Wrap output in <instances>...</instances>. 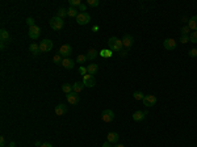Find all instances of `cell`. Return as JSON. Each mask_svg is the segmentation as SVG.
<instances>
[{
	"mask_svg": "<svg viewBox=\"0 0 197 147\" xmlns=\"http://www.w3.org/2000/svg\"><path fill=\"white\" fill-rule=\"evenodd\" d=\"M108 46H109V50L116 51V53H121L122 47H124L122 41H121V39H118L117 37H110L108 39Z\"/></svg>",
	"mask_w": 197,
	"mask_h": 147,
	"instance_id": "6da1fadb",
	"label": "cell"
},
{
	"mask_svg": "<svg viewBox=\"0 0 197 147\" xmlns=\"http://www.w3.org/2000/svg\"><path fill=\"white\" fill-rule=\"evenodd\" d=\"M49 22H50L51 29H54V30H61L62 28H63V25H65V21H63V18L57 17V16L51 17Z\"/></svg>",
	"mask_w": 197,
	"mask_h": 147,
	"instance_id": "7a4b0ae2",
	"label": "cell"
},
{
	"mask_svg": "<svg viewBox=\"0 0 197 147\" xmlns=\"http://www.w3.org/2000/svg\"><path fill=\"white\" fill-rule=\"evenodd\" d=\"M58 54L61 55L62 58H70L71 54H72V47H71V45H68V43H65V45H62L59 47Z\"/></svg>",
	"mask_w": 197,
	"mask_h": 147,
	"instance_id": "3957f363",
	"label": "cell"
},
{
	"mask_svg": "<svg viewBox=\"0 0 197 147\" xmlns=\"http://www.w3.org/2000/svg\"><path fill=\"white\" fill-rule=\"evenodd\" d=\"M91 21V15L88 12H83V13H79L76 17V22L79 25H87Z\"/></svg>",
	"mask_w": 197,
	"mask_h": 147,
	"instance_id": "277c9868",
	"label": "cell"
},
{
	"mask_svg": "<svg viewBox=\"0 0 197 147\" xmlns=\"http://www.w3.org/2000/svg\"><path fill=\"white\" fill-rule=\"evenodd\" d=\"M101 120H102V122H105V124H109V122H112V121L114 120V113H113V110H110V109L102 110V113H101Z\"/></svg>",
	"mask_w": 197,
	"mask_h": 147,
	"instance_id": "5b68a950",
	"label": "cell"
},
{
	"mask_svg": "<svg viewBox=\"0 0 197 147\" xmlns=\"http://www.w3.org/2000/svg\"><path fill=\"white\" fill-rule=\"evenodd\" d=\"M83 84H84V87H88V88H92V87L96 85V80H95L93 75L87 74L85 76H83Z\"/></svg>",
	"mask_w": 197,
	"mask_h": 147,
	"instance_id": "8992f818",
	"label": "cell"
},
{
	"mask_svg": "<svg viewBox=\"0 0 197 147\" xmlns=\"http://www.w3.org/2000/svg\"><path fill=\"white\" fill-rule=\"evenodd\" d=\"M39 49H41V53H47V51H50L53 49V41H50V39H43L39 43Z\"/></svg>",
	"mask_w": 197,
	"mask_h": 147,
	"instance_id": "52a82bcc",
	"label": "cell"
},
{
	"mask_svg": "<svg viewBox=\"0 0 197 147\" xmlns=\"http://www.w3.org/2000/svg\"><path fill=\"white\" fill-rule=\"evenodd\" d=\"M163 47L165 50H168V51L175 50L176 49V41L175 39H172V38H165L163 41Z\"/></svg>",
	"mask_w": 197,
	"mask_h": 147,
	"instance_id": "ba28073f",
	"label": "cell"
},
{
	"mask_svg": "<svg viewBox=\"0 0 197 147\" xmlns=\"http://www.w3.org/2000/svg\"><path fill=\"white\" fill-rule=\"evenodd\" d=\"M0 41H2V49H4L5 43H8L11 41V35H9V33H8L5 29L0 30Z\"/></svg>",
	"mask_w": 197,
	"mask_h": 147,
	"instance_id": "9c48e42d",
	"label": "cell"
},
{
	"mask_svg": "<svg viewBox=\"0 0 197 147\" xmlns=\"http://www.w3.org/2000/svg\"><path fill=\"white\" fill-rule=\"evenodd\" d=\"M142 101H143V104H145L146 106L151 108V106H154V105L156 104V97L154 96V95H146Z\"/></svg>",
	"mask_w": 197,
	"mask_h": 147,
	"instance_id": "30bf717a",
	"label": "cell"
},
{
	"mask_svg": "<svg viewBox=\"0 0 197 147\" xmlns=\"http://www.w3.org/2000/svg\"><path fill=\"white\" fill-rule=\"evenodd\" d=\"M28 34H29V38L32 39H37L39 37V34H41V29H39V26L34 25L29 28V32H28Z\"/></svg>",
	"mask_w": 197,
	"mask_h": 147,
	"instance_id": "8fae6325",
	"label": "cell"
},
{
	"mask_svg": "<svg viewBox=\"0 0 197 147\" xmlns=\"http://www.w3.org/2000/svg\"><path fill=\"white\" fill-rule=\"evenodd\" d=\"M121 41H122V45H124V47H126V49H130V47L133 46V43H134V38H133V35H130V34H125L124 38H122Z\"/></svg>",
	"mask_w": 197,
	"mask_h": 147,
	"instance_id": "7c38bea8",
	"label": "cell"
},
{
	"mask_svg": "<svg viewBox=\"0 0 197 147\" xmlns=\"http://www.w3.org/2000/svg\"><path fill=\"white\" fill-rule=\"evenodd\" d=\"M79 100H80V99H79V93L74 92V91L67 95V101H68V104H71V105H76Z\"/></svg>",
	"mask_w": 197,
	"mask_h": 147,
	"instance_id": "4fadbf2b",
	"label": "cell"
},
{
	"mask_svg": "<svg viewBox=\"0 0 197 147\" xmlns=\"http://www.w3.org/2000/svg\"><path fill=\"white\" fill-rule=\"evenodd\" d=\"M146 116H147V112H143V110H137V112L133 113V120L135 122H141L143 121Z\"/></svg>",
	"mask_w": 197,
	"mask_h": 147,
	"instance_id": "5bb4252c",
	"label": "cell"
},
{
	"mask_svg": "<svg viewBox=\"0 0 197 147\" xmlns=\"http://www.w3.org/2000/svg\"><path fill=\"white\" fill-rule=\"evenodd\" d=\"M66 113H67V106L65 104L61 102L59 105L55 106V114H57V116H65Z\"/></svg>",
	"mask_w": 197,
	"mask_h": 147,
	"instance_id": "9a60e30c",
	"label": "cell"
},
{
	"mask_svg": "<svg viewBox=\"0 0 197 147\" xmlns=\"http://www.w3.org/2000/svg\"><path fill=\"white\" fill-rule=\"evenodd\" d=\"M62 66L67 70H72L75 67V63L71 58H63V62H62Z\"/></svg>",
	"mask_w": 197,
	"mask_h": 147,
	"instance_id": "2e32d148",
	"label": "cell"
},
{
	"mask_svg": "<svg viewBox=\"0 0 197 147\" xmlns=\"http://www.w3.org/2000/svg\"><path fill=\"white\" fill-rule=\"evenodd\" d=\"M188 26H189V29L193 32L197 30V16H193V17L188 20Z\"/></svg>",
	"mask_w": 197,
	"mask_h": 147,
	"instance_id": "e0dca14e",
	"label": "cell"
},
{
	"mask_svg": "<svg viewBox=\"0 0 197 147\" xmlns=\"http://www.w3.org/2000/svg\"><path fill=\"white\" fill-rule=\"evenodd\" d=\"M106 139H108L109 143H116V142H118V139H120V137H118L117 133L110 132V133H108V135H106Z\"/></svg>",
	"mask_w": 197,
	"mask_h": 147,
	"instance_id": "ac0fdd59",
	"label": "cell"
},
{
	"mask_svg": "<svg viewBox=\"0 0 197 147\" xmlns=\"http://www.w3.org/2000/svg\"><path fill=\"white\" fill-rule=\"evenodd\" d=\"M29 50H30V53L33 54V55L41 54V49H39V45H37V43H30Z\"/></svg>",
	"mask_w": 197,
	"mask_h": 147,
	"instance_id": "d6986e66",
	"label": "cell"
},
{
	"mask_svg": "<svg viewBox=\"0 0 197 147\" xmlns=\"http://www.w3.org/2000/svg\"><path fill=\"white\" fill-rule=\"evenodd\" d=\"M83 88H84V84H83V82H76V83H74L72 84V91L74 92H76V93H80Z\"/></svg>",
	"mask_w": 197,
	"mask_h": 147,
	"instance_id": "ffe728a7",
	"label": "cell"
},
{
	"mask_svg": "<svg viewBox=\"0 0 197 147\" xmlns=\"http://www.w3.org/2000/svg\"><path fill=\"white\" fill-rule=\"evenodd\" d=\"M97 70H98V66L96 65V63H91V65L87 66V71H88V74H89V75L96 74V72H97Z\"/></svg>",
	"mask_w": 197,
	"mask_h": 147,
	"instance_id": "44dd1931",
	"label": "cell"
},
{
	"mask_svg": "<svg viewBox=\"0 0 197 147\" xmlns=\"http://www.w3.org/2000/svg\"><path fill=\"white\" fill-rule=\"evenodd\" d=\"M80 13V12L78 11V8H74V7H70L68 9H67V16H70V17H78V15Z\"/></svg>",
	"mask_w": 197,
	"mask_h": 147,
	"instance_id": "7402d4cb",
	"label": "cell"
},
{
	"mask_svg": "<svg viewBox=\"0 0 197 147\" xmlns=\"http://www.w3.org/2000/svg\"><path fill=\"white\" fill-rule=\"evenodd\" d=\"M97 55H98V51L97 50L91 49V50H88V53H87V59H89V61H93V59H96Z\"/></svg>",
	"mask_w": 197,
	"mask_h": 147,
	"instance_id": "603a6c76",
	"label": "cell"
},
{
	"mask_svg": "<svg viewBox=\"0 0 197 147\" xmlns=\"http://www.w3.org/2000/svg\"><path fill=\"white\" fill-rule=\"evenodd\" d=\"M62 91H63V92H65L66 95H68V93L72 92V85L68 84V83H65V84L62 85Z\"/></svg>",
	"mask_w": 197,
	"mask_h": 147,
	"instance_id": "cb8c5ba5",
	"label": "cell"
},
{
	"mask_svg": "<svg viewBox=\"0 0 197 147\" xmlns=\"http://www.w3.org/2000/svg\"><path fill=\"white\" fill-rule=\"evenodd\" d=\"M66 16H67V9H65V8H59L57 11V17L63 18V17H66Z\"/></svg>",
	"mask_w": 197,
	"mask_h": 147,
	"instance_id": "d4e9b609",
	"label": "cell"
},
{
	"mask_svg": "<svg viewBox=\"0 0 197 147\" xmlns=\"http://www.w3.org/2000/svg\"><path fill=\"white\" fill-rule=\"evenodd\" d=\"M98 54H100L102 58H110L112 57V50H109V49L108 50H101Z\"/></svg>",
	"mask_w": 197,
	"mask_h": 147,
	"instance_id": "484cf974",
	"label": "cell"
},
{
	"mask_svg": "<svg viewBox=\"0 0 197 147\" xmlns=\"http://www.w3.org/2000/svg\"><path fill=\"white\" fill-rule=\"evenodd\" d=\"M133 97H134V100H143L145 95L142 93L141 91H137V92H134V93H133Z\"/></svg>",
	"mask_w": 197,
	"mask_h": 147,
	"instance_id": "4316f807",
	"label": "cell"
},
{
	"mask_svg": "<svg viewBox=\"0 0 197 147\" xmlns=\"http://www.w3.org/2000/svg\"><path fill=\"white\" fill-rule=\"evenodd\" d=\"M53 62L55 63V65H62L63 58H62L59 54H55V55H54V58H53Z\"/></svg>",
	"mask_w": 197,
	"mask_h": 147,
	"instance_id": "83f0119b",
	"label": "cell"
},
{
	"mask_svg": "<svg viewBox=\"0 0 197 147\" xmlns=\"http://www.w3.org/2000/svg\"><path fill=\"white\" fill-rule=\"evenodd\" d=\"M87 61V55H78L76 57V63H80V66H83V63Z\"/></svg>",
	"mask_w": 197,
	"mask_h": 147,
	"instance_id": "f1b7e54d",
	"label": "cell"
},
{
	"mask_svg": "<svg viewBox=\"0 0 197 147\" xmlns=\"http://www.w3.org/2000/svg\"><path fill=\"white\" fill-rule=\"evenodd\" d=\"M189 41L192 43H197V30L191 33V35H189Z\"/></svg>",
	"mask_w": 197,
	"mask_h": 147,
	"instance_id": "f546056e",
	"label": "cell"
},
{
	"mask_svg": "<svg viewBox=\"0 0 197 147\" xmlns=\"http://www.w3.org/2000/svg\"><path fill=\"white\" fill-rule=\"evenodd\" d=\"M68 4H70V7L78 8L82 4V2H80V0H68Z\"/></svg>",
	"mask_w": 197,
	"mask_h": 147,
	"instance_id": "4dcf8cb0",
	"label": "cell"
},
{
	"mask_svg": "<svg viewBox=\"0 0 197 147\" xmlns=\"http://www.w3.org/2000/svg\"><path fill=\"white\" fill-rule=\"evenodd\" d=\"M87 4L89 7H97L100 3H98V0H87Z\"/></svg>",
	"mask_w": 197,
	"mask_h": 147,
	"instance_id": "1f68e13d",
	"label": "cell"
},
{
	"mask_svg": "<svg viewBox=\"0 0 197 147\" xmlns=\"http://www.w3.org/2000/svg\"><path fill=\"white\" fill-rule=\"evenodd\" d=\"M191 32V29H189V26H183L181 28V35H188V33Z\"/></svg>",
	"mask_w": 197,
	"mask_h": 147,
	"instance_id": "d6a6232c",
	"label": "cell"
},
{
	"mask_svg": "<svg viewBox=\"0 0 197 147\" xmlns=\"http://www.w3.org/2000/svg\"><path fill=\"white\" fill-rule=\"evenodd\" d=\"M79 72H80V75H83V76H85V75L88 74V71H87V67L80 66V67H79Z\"/></svg>",
	"mask_w": 197,
	"mask_h": 147,
	"instance_id": "836d02e7",
	"label": "cell"
},
{
	"mask_svg": "<svg viewBox=\"0 0 197 147\" xmlns=\"http://www.w3.org/2000/svg\"><path fill=\"white\" fill-rule=\"evenodd\" d=\"M179 42L180 43H187V42H189V35H181Z\"/></svg>",
	"mask_w": 197,
	"mask_h": 147,
	"instance_id": "e575fe53",
	"label": "cell"
},
{
	"mask_svg": "<svg viewBox=\"0 0 197 147\" xmlns=\"http://www.w3.org/2000/svg\"><path fill=\"white\" fill-rule=\"evenodd\" d=\"M26 24H28V25H29V28L34 26V18H32V17H28V18H26Z\"/></svg>",
	"mask_w": 197,
	"mask_h": 147,
	"instance_id": "d590c367",
	"label": "cell"
},
{
	"mask_svg": "<svg viewBox=\"0 0 197 147\" xmlns=\"http://www.w3.org/2000/svg\"><path fill=\"white\" fill-rule=\"evenodd\" d=\"M189 57H192V58L197 57V49H191L189 50Z\"/></svg>",
	"mask_w": 197,
	"mask_h": 147,
	"instance_id": "8d00e7d4",
	"label": "cell"
},
{
	"mask_svg": "<svg viewBox=\"0 0 197 147\" xmlns=\"http://www.w3.org/2000/svg\"><path fill=\"white\" fill-rule=\"evenodd\" d=\"M85 9H87V7H85V4H83V3L78 7V11H80V13H83V12H85Z\"/></svg>",
	"mask_w": 197,
	"mask_h": 147,
	"instance_id": "74e56055",
	"label": "cell"
},
{
	"mask_svg": "<svg viewBox=\"0 0 197 147\" xmlns=\"http://www.w3.org/2000/svg\"><path fill=\"white\" fill-rule=\"evenodd\" d=\"M0 146H2V147H5V138H4L3 135L0 137Z\"/></svg>",
	"mask_w": 197,
	"mask_h": 147,
	"instance_id": "f35d334b",
	"label": "cell"
},
{
	"mask_svg": "<svg viewBox=\"0 0 197 147\" xmlns=\"http://www.w3.org/2000/svg\"><path fill=\"white\" fill-rule=\"evenodd\" d=\"M102 147H113L112 143H109V142H105V143H102Z\"/></svg>",
	"mask_w": 197,
	"mask_h": 147,
	"instance_id": "ab89813d",
	"label": "cell"
},
{
	"mask_svg": "<svg viewBox=\"0 0 197 147\" xmlns=\"http://www.w3.org/2000/svg\"><path fill=\"white\" fill-rule=\"evenodd\" d=\"M39 147H53V145H51V143H42Z\"/></svg>",
	"mask_w": 197,
	"mask_h": 147,
	"instance_id": "60d3db41",
	"label": "cell"
},
{
	"mask_svg": "<svg viewBox=\"0 0 197 147\" xmlns=\"http://www.w3.org/2000/svg\"><path fill=\"white\" fill-rule=\"evenodd\" d=\"M16 145H15V142H11V145L9 146H5V147H15Z\"/></svg>",
	"mask_w": 197,
	"mask_h": 147,
	"instance_id": "b9f144b4",
	"label": "cell"
},
{
	"mask_svg": "<svg viewBox=\"0 0 197 147\" xmlns=\"http://www.w3.org/2000/svg\"><path fill=\"white\" fill-rule=\"evenodd\" d=\"M126 53H128V51H121V57H125Z\"/></svg>",
	"mask_w": 197,
	"mask_h": 147,
	"instance_id": "7bdbcfd3",
	"label": "cell"
},
{
	"mask_svg": "<svg viewBox=\"0 0 197 147\" xmlns=\"http://www.w3.org/2000/svg\"><path fill=\"white\" fill-rule=\"evenodd\" d=\"M113 147H125L124 145H117V146H113Z\"/></svg>",
	"mask_w": 197,
	"mask_h": 147,
	"instance_id": "ee69618b",
	"label": "cell"
}]
</instances>
